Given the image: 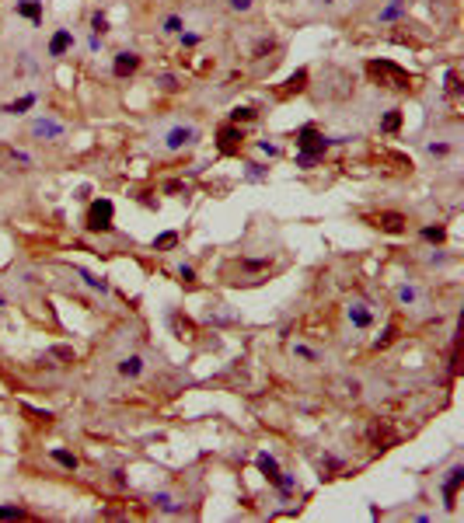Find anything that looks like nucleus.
<instances>
[{"instance_id":"25","label":"nucleus","mask_w":464,"mask_h":523,"mask_svg":"<svg viewBox=\"0 0 464 523\" xmlns=\"http://www.w3.org/2000/svg\"><path fill=\"white\" fill-rule=\"evenodd\" d=\"M304 81H307V74H304V70H297L294 77H290V84H287V91H300V87H304Z\"/></svg>"},{"instance_id":"6","label":"nucleus","mask_w":464,"mask_h":523,"mask_svg":"<svg viewBox=\"0 0 464 523\" xmlns=\"http://www.w3.org/2000/svg\"><path fill=\"white\" fill-rule=\"evenodd\" d=\"M136 67H140V56H136V53H119V56H116V63H112L116 77H129Z\"/></svg>"},{"instance_id":"8","label":"nucleus","mask_w":464,"mask_h":523,"mask_svg":"<svg viewBox=\"0 0 464 523\" xmlns=\"http://www.w3.org/2000/svg\"><path fill=\"white\" fill-rule=\"evenodd\" d=\"M461 482H464V468H454V471H451V478H447V485H443V499H447V506H454Z\"/></svg>"},{"instance_id":"17","label":"nucleus","mask_w":464,"mask_h":523,"mask_svg":"<svg viewBox=\"0 0 464 523\" xmlns=\"http://www.w3.org/2000/svg\"><path fill=\"white\" fill-rule=\"evenodd\" d=\"M49 356H56V360H63V363H74V349L70 346H53Z\"/></svg>"},{"instance_id":"26","label":"nucleus","mask_w":464,"mask_h":523,"mask_svg":"<svg viewBox=\"0 0 464 523\" xmlns=\"http://www.w3.org/2000/svg\"><path fill=\"white\" fill-rule=\"evenodd\" d=\"M447 91H451V94H458V91H461V77H458V70H451V74H447Z\"/></svg>"},{"instance_id":"30","label":"nucleus","mask_w":464,"mask_h":523,"mask_svg":"<svg viewBox=\"0 0 464 523\" xmlns=\"http://www.w3.org/2000/svg\"><path fill=\"white\" fill-rule=\"evenodd\" d=\"M231 7H234V11H248V7H252V0H231Z\"/></svg>"},{"instance_id":"10","label":"nucleus","mask_w":464,"mask_h":523,"mask_svg":"<svg viewBox=\"0 0 464 523\" xmlns=\"http://www.w3.org/2000/svg\"><path fill=\"white\" fill-rule=\"evenodd\" d=\"M70 32H56V35H53V42H49V53H53V56H63V53H67V49H70Z\"/></svg>"},{"instance_id":"20","label":"nucleus","mask_w":464,"mask_h":523,"mask_svg":"<svg viewBox=\"0 0 464 523\" xmlns=\"http://www.w3.org/2000/svg\"><path fill=\"white\" fill-rule=\"evenodd\" d=\"M0 520H25V510H18V506H0Z\"/></svg>"},{"instance_id":"12","label":"nucleus","mask_w":464,"mask_h":523,"mask_svg":"<svg viewBox=\"0 0 464 523\" xmlns=\"http://www.w3.org/2000/svg\"><path fill=\"white\" fill-rule=\"evenodd\" d=\"M189 140H192V129H171V133H168V147H171V150L185 147Z\"/></svg>"},{"instance_id":"21","label":"nucleus","mask_w":464,"mask_h":523,"mask_svg":"<svg viewBox=\"0 0 464 523\" xmlns=\"http://www.w3.org/2000/svg\"><path fill=\"white\" fill-rule=\"evenodd\" d=\"M394 335H398V328H394V324H387V331L380 335V338L374 342V346H377V349H384V346H391V342H394Z\"/></svg>"},{"instance_id":"28","label":"nucleus","mask_w":464,"mask_h":523,"mask_svg":"<svg viewBox=\"0 0 464 523\" xmlns=\"http://www.w3.org/2000/svg\"><path fill=\"white\" fill-rule=\"evenodd\" d=\"M422 234H426L429 241H443V227H426Z\"/></svg>"},{"instance_id":"1","label":"nucleus","mask_w":464,"mask_h":523,"mask_svg":"<svg viewBox=\"0 0 464 523\" xmlns=\"http://www.w3.org/2000/svg\"><path fill=\"white\" fill-rule=\"evenodd\" d=\"M367 74L380 81L384 87H394V91H409L412 87V77L402 70V67H394V63H387V60H370L367 63Z\"/></svg>"},{"instance_id":"5","label":"nucleus","mask_w":464,"mask_h":523,"mask_svg":"<svg viewBox=\"0 0 464 523\" xmlns=\"http://www.w3.org/2000/svg\"><path fill=\"white\" fill-rule=\"evenodd\" d=\"M0 164H4V167H28L32 158L21 154V150H14V147H7V143H0Z\"/></svg>"},{"instance_id":"31","label":"nucleus","mask_w":464,"mask_h":523,"mask_svg":"<svg viewBox=\"0 0 464 523\" xmlns=\"http://www.w3.org/2000/svg\"><path fill=\"white\" fill-rule=\"evenodd\" d=\"M178 276H182L185 282H196V272H192V269H185V265H182V272H178Z\"/></svg>"},{"instance_id":"19","label":"nucleus","mask_w":464,"mask_h":523,"mask_svg":"<svg viewBox=\"0 0 464 523\" xmlns=\"http://www.w3.org/2000/svg\"><path fill=\"white\" fill-rule=\"evenodd\" d=\"M32 105H35V98H32V94H25L21 101H14V105H7V112H11V116H18V112H25V109H32Z\"/></svg>"},{"instance_id":"23","label":"nucleus","mask_w":464,"mask_h":523,"mask_svg":"<svg viewBox=\"0 0 464 523\" xmlns=\"http://www.w3.org/2000/svg\"><path fill=\"white\" fill-rule=\"evenodd\" d=\"M175 244H178V234H161V238H158V241H154V248H161V251H165V248H175Z\"/></svg>"},{"instance_id":"27","label":"nucleus","mask_w":464,"mask_h":523,"mask_svg":"<svg viewBox=\"0 0 464 523\" xmlns=\"http://www.w3.org/2000/svg\"><path fill=\"white\" fill-rule=\"evenodd\" d=\"M353 321L360 324V328H367V324H370V314H367L363 307H356V311H353Z\"/></svg>"},{"instance_id":"22","label":"nucleus","mask_w":464,"mask_h":523,"mask_svg":"<svg viewBox=\"0 0 464 523\" xmlns=\"http://www.w3.org/2000/svg\"><path fill=\"white\" fill-rule=\"evenodd\" d=\"M56 133H60L56 122H39V126H35V136H56Z\"/></svg>"},{"instance_id":"16","label":"nucleus","mask_w":464,"mask_h":523,"mask_svg":"<svg viewBox=\"0 0 464 523\" xmlns=\"http://www.w3.org/2000/svg\"><path fill=\"white\" fill-rule=\"evenodd\" d=\"M53 461H56V464H63V468H70V471L77 468V457H74V453H67V450H53Z\"/></svg>"},{"instance_id":"13","label":"nucleus","mask_w":464,"mask_h":523,"mask_svg":"<svg viewBox=\"0 0 464 523\" xmlns=\"http://www.w3.org/2000/svg\"><path fill=\"white\" fill-rule=\"evenodd\" d=\"M171 324H175L178 338H192V335H196V328H192V321H189V318H182V314H175V318H171Z\"/></svg>"},{"instance_id":"11","label":"nucleus","mask_w":464,"mask_h":523,"mask_svg":"<svg viewBox=\"0 0 464 523\" xmlns=\"http://www.w3.org/2000/svg\"><path fill=\"white\" fill-rule=\"evenodd\" d=\"M258 468H262V471H265V478H269V482L283 485V478H280V471H276V461H272V457H269V453H262V457H258Z\"/></svg>"},{"instance_id":"2","label":"nucleus","mask_w":464,"mask_h":523,"mask_svg":"<svg viewBox=\"0 0 464 523\" xmlns=\"http://www.w3.org/2000/svg\"><path fill=\"white\" fill-rule=\"evenodd\" d=\"M87 227H91V231H112V202L109 199L91 202V209H87Z\"/></svg>"},{"instance_id":"18","label":"nucleus","mask_w":464,"mask_h":523,"mask_svg":"<svg viewBox=\"0 0 464 523\" xmlns=\"http://www.w3.org/2000/svg\"><path fill=\"white\" fill-rule=\"evenodd\" d=\"M18 14H25V18L39 21V4H35V0H28V4H18Z\"/></svg>"},{"instance_id":"32","label":"nucleus","mask_w":464,"mask_h":523,"mask_svg":"<svg viewBox=\"0 0 464 523\" xmlns=\"http://www.w3.org/2000/svg\"><path fill=\"white\" fill-rule=\"evenodd\" d=\"M165 28H168V32H178V28H182V21H178V18H168V25H165Z\"/></svg>"},{"instance_id":"3","label":"nucleus","mask_w":464,"mask_h":523,"mask_svg":"<svg viewBox=\"0 0 464 523\" xmlns=\"http://www.w3.org/2000/svg\"><path fill=\"white\" fill-rule=\"evenodd\" d=\"M297 143L304 147V154H300V164H311L314 158H318V154H325V140H321V136H318V133H314L311 126H307V129L300 133V140H297Z\"/></svg>"},{"instance_id":"4","label":"nucleus","mask_w":464,"mask_h":523,"mask_svg":"<svg viewBox=\"0 0 464 523\" xmlns=\"http://www.w3.org/2000/svg\"><path fill=\"white\" fill-rule=\"evenodd\" d=\"M370 224H374L377 231H384V234H402L409 220H405L402 213H377V216H370Z\"/></svg>"},{"instance_id":"24","label":"nucleus","mask_w":464,"mask_h":523,"mask_svg":"<svg viewBox=\"0 0 464 523\" xmlns=\"http://www.w3.org/2000/svg\"><path fill=\"white\" fill-rule=\"evenodd\" d=\"M231 119H234V122H252L255 112H252V109H234V112H231Z\"/></svg>"},{"instance_id":"9","label":"nucleus","mask_w":464,"mask_h":523,"mask_svg":"<svg viewBox=\"0 0 464 523\" xmlns=\"http://www.w3.org/2000/svg\"><path fill=\"white\" fill-rule=\"evenodd\" d=\"M238 140H241V133H238L234 126H223V129H220V150H223V154H234V150H238Z\"/></svg>"},{"instance_id":"14","label":"nucleus","mask_w":464,"mask_h":523,"mask_svg":"<svg viewBox=\"0 0 464 523\" xmlns=\"http://www.w3.org/2000/svg\"><path fill=\"white\" fill-rule=\"evenodd\" d=\"M140 356H129V360H123L119 363V373H123V377H136V373H140Z\"/></svg>"},{"instance_id":"29","label":"nucleus","mask_w":464,"mask_h":523,"mask_svg":"<svg viewBox=\"0 0 464 523\" xmlns=\"http://www.w3.org/2000/svg\"><path fill=\"white\" fill-rule=\"evenodd\" d=\"M91 25H94V32H105V28H109V21H105L101 14H94V21H91Z\"/></svg>"},{"instance_id":"15","label":"nucleus","mask_w":464,"mask_h":523,"mask_svg":"<svg viewBox=\"0 0 464 523\" xmlns=\"http://www.w3.org/2000/svg\"><path fill=\"white\" fill-rule=\"evenodd\" d=\"M398 126H402V112H398V109H394V112H387V116L380 119V129H384V133H394Z\"/></svg>"},{"instance_id":"7","label":"nucleus","mask_w":464,"mask_h":523,"mask_svg":"<svg viewBox=\"0 0 464 523\" xmlns=\"http://www.w3.org/2000/svg\"><path fill=\"white\" fill-rule=\"evenodd\" d=\"M370 440H374V446H380V450H387V446H394V433L387 429V422H374L370 426Z\"/></svg>"}]
</instances>
